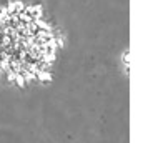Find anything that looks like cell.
<instances>
[{"label":"cell","mask_w":148,"mask_h":143,"mask_svg":"<svg viewBox=\"0 0 148 143\" xmlns=\"http://www.w3.org/2000/svg\"><path fill=\"white\" fill-rule=\"evenodd\" d=\"M58 48V34L40 7L0 3V78L20 87L45 82Z\"/></svg>","instance_id":"obj_1"}]
</instances>
